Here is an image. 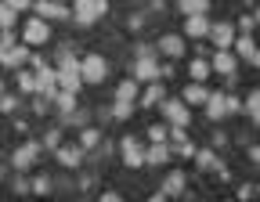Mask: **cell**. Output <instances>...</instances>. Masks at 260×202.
Instances as JSON below:
<instances>
[{
  "label": "cell",
  "instance_id": "cell-29",
  "mask_svg": "<svg viewBox=\"0 0 260 202\" xmlns=\"http://www.w3.org/2000/svg\"><path fill=\"white\" fill-rule=\"evenodd\" d=\"M15 18H18V11H15V8H8V4L0 8V29H4V32H11V29H15Z\"/></svg>",
  "mask_w": 260,
  "mask_h": 202
},
{
  "label": "cell",
  "instance_id": "cell-12",
  "mask_svg": "<svg viewBox=\"0 0 260 202\" xmlns=\"http://www.w3.org/2000/svg\"><path fill=\"white\" fill-rule=\"evenodd\" d=\"M210 65H213V73H220V76H232V73L239 69V54H232V51H217Z\"/></svg>",
  "mask_w": 260,
  "mask_h": 202
},
{
  "label": "cell",
  "instance_id": "cell-37",
  "mask_svg": "<svg viewBox=\"0 0 260 202\" xmlns=\"http://www.w3.org/2000/svg\"><path fill=\"white\" fill-rule=\"evenodd\" d=\"M25 191H32V184H25V181L18 177V181H15V195H25Z\"/></svg>",
  "mask_w": 260,
  "mask_h": 202
},
{
  "label": "cell",
  "instance_id": "cell-11",
  "mask_svg": "<svg viewBox=\"0 0 260 202\" xmlns=\"http://www.w3.org/2000/svg\"><path fill=\"white\" fill-rule=\"evenodd\" d=\"M210 29H213V22H210L206 15H188V18H184V37H191V40L210 37Z\"/></svg>",
  "mask_w": 260,
  "mask_h": 202
},
{
  "label": "cell",
  "instance_id": "cell-35",
  "mask_svg": "<svg viewBox=\"0 0 260 202\" xmlns=\"http://www.w3.org/2000/svg\"><path fill=\"white\" fill-rule=\"evenodd\" d=\"M177 155H181V159H195V145H191V141H181V145H177Z\"/></svg>",
  "mask_w": 260,
  "mask_h": 202
},
{
  "label": "cell",
  "instance_id": "cell-41",
  "mask_svg": "<svg viewBox=\"0 0 260 202\" xmlns=\"http://www.w3.org/2000/svg\"><path fill=\"white\" fill-rule=\"evenodd\" d=\"M253 65H256V69H260V51H256V58H253Z\"/></svg>",
  "mask_w": 260,
  "mask_h": 202
},
{
  "label": "cell",
  "instance_id": "cell-6",
  "mask_svg": "<svg viewBox=\"0 0 260 202\" xmlns=\"http://www.w3.org/2000/svg\"><path fill=\"white\" fill-rule=\"evenodd\" d=\"M37 18L44 22H65V18H73V11L58 4V0H37Z\"/></svg>",
  "mask_w": 260,
  "mask_h": 202
},
{
  "label": "cell",
  "instance_id": "cell-4",
  "mask_svg": "<svg viewBox=\"0 0 260 202\" xmlns=\"http://www.w3.org/2000/svg\"><path fill=\"white\" fill-rule=\"evenodd\" d=\"M109 80V61L102 54H87L83 58V83H105Z\"/></svg>",
  "mask_w": 260,
  "mask_h": 202
},
{
  "label": "cell",
  "instance_id": "cell-28",
  "mask_svg": "<svg viewBox=\"0 0 260 202\" xmlns=\"http://www.w3.org/2000/svg\"><path fill=\"white\" fill-rule=\"evenodd\" d=\"M98 141H102V130H94V126H83V130H80V145H83V148H94Z\"/></svg>",
  "mask_w": 260,
  "mask_h": 202
},
{
  "label": "cell",
  "instance_id": "cell-10",
  "mask_svg": "<svg viewBox=\"0 0 260 202\" xmlns=\"http://www.w3.org/2000/svg\"><path fill=\"white\" fill-rule=\"evenodd\" d=\"M119 152H123V162L130 166V170H138V166H145V148H141V145H138L134 138H123Z\"/></svg>",
  "mask_w": 260,
  "mask_h": 202
},
{
  "label": "cell",
  "instance_id": "cell-22",
  "mask_svg": "<svg viewBox=\"0 0 260 202\" xmlns=\"http://www.w3.org/2000/svg\"><path fill=\"white\" fill-rule=\"evenodd\" d=\"M188 73H191V83H203V80L213 73V65H210V61H203V58H195V61L188 65Z\"/></svg>",
  "mask_w": 260,
  "mask_h": 202
},
{
  "label": "cell",
  "instance_id": "cell-32",
  "mask_svg": "<svg viewBox=\"0 0 260 202\" xmlns=\"http://www.w3.org/2000/svg\"><path fill=\"white\" fill-rule=\"evenodd\" d=\"M44 148H51V152H58V148H61V130H47Z\"/></svg>",
  "mask_w": 260,
  "mask_h": 202
},
{
  "label": "cell",
  "instance_id": "cell-42",
  "mask_svg": "<svg viewBox=\"0 0 260 202\" xmlns=\"http://www.w3.org/2000/svg\"><path fill=\"white\" fill-rule=\"evenodd\" d=\"M256 25H260V8H256Z\"/></svg>",
  "mask_w": 260,
  "mask_h": 202
},
{
  "label": "cell",
  "instance_id": "cell-8",
  "mask_svg": "<svg viewBox=\"0 0 260 202\" xmlns=\"http://www.w3.org/2000/svg\"><path fill=\"white\" fill-rule=\"evenodd\" d=\"M29 51H32L29 44H15V47H4V51H0V58H4V69H15V73H18L22 65L29 61Z\"/></svg>",
  "mask_w": 260,
  "mask_h": 202
},
{
  "label": "cell",
  "instance_id": "cell-21",
  "mask_svg": "<svg viewBox=\"0 0 260 202\" xmlns=\"http://www.w3.org/2000/svg\"><path fill=\"white\" fill-rule=\"evenodd\" d=\"M235 54H239L242 61H253V58H256V44L246 37V32H242V37L235 40Z\"/></svg>",
  "mask_w": 260,
  "mask_h": 202
},
{
  "label": "cell",
  "instance_id": "cell-31",
  "mask_svg": "<svg viewBox=\"0 0 260 202\" xmlns=\"http://www.w3.org/2000/svg\"><path fill=\"white\" fill-rule=\"evenodd\" d=\"M130 112H134V101H116V105H112L116 119H130Z\"/></svg>",
  "mask_w": 260,
  "mask_h": 202
},
{
  "label": "cell",
  "instance_id": "cell-36",
  "mask_svg": "<svg viewBox=\"0 0 260 202\" xmlns=\"http://www.w3.org/2000/svg\"><path fill=\"white\" fill-rule=\"evenodd\" d=\"M253 25H256V15H242V18H239V29L246 32V37H249V29H253Z\"/></svg>",
  "mask_w": 260,
  "mask_h": 202
},
{
  "label": "cell",
  "instance_id": "cell-13",
  "mask_svg": "<svg viewBox=\"0 0 260 202\" xmlns=\"http://www.w3.org/2000/svg\"><path fill=\"white\" fill-rule=\"evenodd\" d=\"M159 54L181 58V54H184V37H177V32H167V37H159Z\"/></svg>",
  "mask_w": 260,
  "mask_h": 202
},
{
  "label": "cell",
  "instance_id": "cell-1",
  "mask_svg": "<svg viewBox=\"0 0 260 202\" xmlns=\"http://www.w3.org/2000/svg\"><path fill=\"white\" fill-rule=\"evenodd\" d=\"M109 11V0H73V18L80 25H90Z\"/></svg>",
  "mask_w": 260,
  "mask_h": 202
},
{
  "label": "cell",
  "instance_id": "cell-15",
  "mask_svg": "<svg viewBox=\"0 0 260 202\" xmlns=\"http://www.w3.org/2000/svg\"><path fill=\"white\" fill-rule=\"evenodd\" d=\"M15 83H18V90H22V94H40L37 69H32V73H29V69H18V73H15Z\"/></svg>",
  "mask_w": 260,
  "mask_h": 202
},
{
  "label": "cell",
  "instance_id": "cell-39",
  "mask_svg": "<svg viewBox=\"0 0 260 202\" xmlns=\"http://www.w3.org/2000/svg\"><path fill=\"white\" fill-rule=\"evenodd\" d=\"M102 202H123V195H119V191H105Z\"/></svg>",
  "mask_w": 260,
  "mask_h": 202
},
{
  "label": "cell",
  "instance_id": "cell-26",
  "mask_svg": "<svg viewBox=\"0 0 260 202\" xmlns=\"http://www.w3.org/2000/svg\"><path fill=\"white\" fill-rule=\"evenodd\" d=\"M253 123H260V90H249V97H246V109H242Z\"/></svg>",
  "mask_w": 260,
  "mask_h": 202
},
{
  "label": "cell",
  "instance_id": "cell-27",
  "mask_svg": "<svg viewBox=\"0 0 260 202\" xmlns=\"http://www.w3.org/2000/svg\"><path fill=\"white\" fill-rule=\"evenodd\" d=\"M148 138H152V145H167L170 141V126H162V123L148 126Z\"/></svg>",
  "mask_w": 260,
  "mask_h": 202
},
{
  "label": "cell",
  "instance_id": "cell-14",
  "mask_svg": "<svg viewBox=\"0 0 260 202\" xmlns=\"http://www.w3.org/2000/svg\"><path fill=\"white\" fill-rule=\"evenodd\" d=\"M54 159L61 162V166H80V159H83V145H61L58 152H54Z\"/></svg>",
  "mask_w": 260,
  "mask_h": 202
},
{
  "label": "cell",
  "instance_id": "cell-23",
  "mask_svg": "<svg viewBox=\"0 0 260 202\" xmlns=\"http://www.w3.org/2000/svg\"><path fill=\"white\" fill-rule=\"evenodd\" d=\"M184 184H188V177H184L181 170H174V174L167 177V184H162V191H167V195H181V191H184Z\"/></svg>",
  "mask_w": 260,
  "mask_h": 202
},
{
  "label": "cell",
  "instance_id": "cell-24",
  "mask_svg": "<svg viewBox=\"0 0 260 202\" xmlns=\"http://www.w3.org/2000/svg\"><path fill=\"white\" fill-rule=\"evenodd\" d=\"M116 101H138V83L134 80H123L116 87Z\"/></svg>",
  "mask_w": 260,
  "mask_h": 202
},
{
  "label": "cell",
  "instance_id": "cell-3",
  "mask_svg": "<svg viewBox=\"0 0 260 202\" xmlns=\"http://www.w3.org/2000/svg\"><path fill=\"white\" fill-rule=\"evenodd\" d=\"M22 40H25L29 47H44V44L51 40V25H47L44 18H29L25 29H22Z\"/></svg>",
  "mask_w": 260,
  "mask_h": 202
},
{
  "label": "cell",
  "instance_id": "cell-30",
  "mask_svg": "<svg viewBox=\"0 0 260 202\" xmlns=\"http://www.w3.org/2000/svg\"><path fill=\"white\" fill-rule=\"evenodd\" d=\"M195 162H199V170H213V166H217V155H213L210 148H203V152H195Z\"/></svg>",
  "mask_w": 260,
  "mask_h": 202
},
{
  "label": "cell",
  "instance_id": "cell-40",
  "mask_svg": "<svg viewBox=\"0 0 260 202\" xmlns=\"http://www.w3.org/2000/svg\"><path fill=\"white\" fill-rule=\"evenodd\" d=\"M249 159H253V162L260 166V145H253V148H249Z\"/></svg>",
  "mask_w": 260,
  "mask_h": 202
},
{
  "label": "cell",
  "instance_id": "cell-5",
  "mask_svg": "<svg viewBox=\"0 0 260 202\" xmlns=\"http://www.w3.org/2000/svg\"><path fill=\"white\" fill-rule=\"evenodd\" d=\"M44 152V145L40 141H25L22 148H15L11 152V166H15V170H29V166L32 162H37V155Z\"/></svg>",
  "mask_w": 260,
  "mask_h": 202
},
{
  "label": "cell",
  "instance_id": "cell-43",
  "mask_svg": "<svg viewBox=\"0 0 260 202\" xmlns=\"http://www.w3.org/2000/svg\"><path fill=\"white\" fill-rule=\"evenodd\" d=\"M58 4H65V0H58Z\"/></svg>",
  "mask_w": 260,
  "mask_h": 202
},
{
  "label": "cell",
  "instance_id": "cell-19",
  "mask_svg": "<svg viewBox=\"0 0 260 202\" xmlns=\"http://www.w3.org/2000/svg\"><path fill=\"white\" fill-rule=\"evenodd\" d=\"M184 101H188V105H206V101H210V90H206L203 83H191V87H184Z\"/></svg>",
  "mask_w": 260,
  "mask_h": 202
},
{
  "label": "cell",
  "instance_id": "cell-17",
  "mask_svg": "<svg viewBox=\"0 0 260 202\" xmlns=\"http://www.w3.org/2000/svg\"><path fill=\"white\" fill-rule=\"evenodd\" d=\"M170 152H174L170 145H152V148L145 152V162H148V166H162V162H170Z\"/></svg>",
  "mask_w": 260,
  "mask_h": 202
},
{
  "label": "cell",
  "instance_id": "cell-16",
  "mask_svg": "<svg viewBox=\"0 0 260 202\" xmlns=\"http://www.w3.org/2000/svg\"><path fill=\"white\" fill-rule=\"evenodd\" d=\"M206 116H210V119H224V116H228V94H210Z\"/></svg>",
  "mask_w": 260,
  "mask_h": 202
},
{
  "label": "cell",
  "instance_id": "cell-25",
  "mask_svg": "<svg viewBox=\"0 0 260 202\" xmlns=\"http://www.w3.org/2000/svg\"><path fill=\"white\" fill-rule=\"evenodd\" d=\"M54 101H58V109H61L65 116H73V112H76V94H73V90H58Z\"/></svg>",
  "mask_w": 260,
  "mask_h": 202
},
{
  "label": "cell",
  "instance_id": "cell-20",
  "mask_svg": "<svg viewBox=\"0 0 260 202\" xmlns=\"http://www.w3.org/2000/svg\"><path fill=\"white\" fill-rule=\"evenodd\" d=\"M177 8H181L184 18L188 15H206L210 11V0H177Z\"/></svg>",
  "mask_w": 260,
  "mask_h": 202
},
{
  "label": "cell",
  "instance_id": "cell-33",
  "mask_svg": "<svg viewBox=\"0 0 260 202\" xmlns=\"http://www.w3.org/2000/svg\"><path fill=\"white\" fill-rule=\"evenodd\" d=\"M32 191H37V195H51V177H47V174H40L37 181H32Z\"/></svg>",
  "mask_w": 260,
  "mask_h": 202
},
{
  "label": "cell",
  "instance_id": "cell-34",
  "mask_svg": "<svg viewBox=\"0 0 260 202\" xmlns=\"http://www.w3.org/2000/svg\"><path fill=\"white\" fill-rule=\"evenodd\" d=\"M0 109H4V112H15V109H18V97H15V94H4V97H0Z\"/></svg>",
  "mask_w": 260,
  "mask_h": 202
},
{
  "label": "cell",
  "instance_id": "cell-9",
  "mask_svg": "<svg viewBox=\"0 0 260 202\" xmlns=\"http://www.w3.org/2000/svg\"><path fill=\"white\" fill-rule=\"evenodd\" d=\"M134 76H138V80H145V83H159L167 73L159 69V61H155V58H138V65H134Z\"/></svg>",
  "mask_w": 260,
  "mask_h": 202
},
{
  "label": "cell",
  "instance_id": "cell-18",
  "mask_svg": "<svg viewBox=\"0 0 260 202\" xmlns=\"http://www.w3.org/2000/svg\"><path fill=\"white\" fill-rule=\"evenodd\" d=\"M162 101H167V90H162L159 83H148V90L141 94V105L145 109H155V105H162Z\"/></svg>",
  "mask_w": 260,
  "mask_h": 202
},
{
  "label": "cell",
  "instance_id": "cell-38",
  "mask_svg": "<svg viewBox=\"0 0 260 202\" xmlns=\"http://www.w3.org/2000/svg\"><path fill=\"white\" fill-rule=\"evenodd\" d=\"M4 4L15 8V11H25V8H29V0H4Z\"/></svg>",
  "mask_w": 260,
  "mask_h": 202
},
{
  "label": "cell",
  "instance_id": "cell-2",
  "mask_svg": "<svg viewBox=\"0 0 260 202\" xmlns=\"http://www.w3.org/2000/svg\"><path fill=\"white\" fill-rule=\"evenodd\" d=\"M159 112H162V119H167V126H188L191 123V105L181 97V101H162L159 105Z\"/></svg>",
  "mask_w": 260,
  "mask_h": 202
},
{
  "label": "cell",
  "instance_id": "cell-7",
  "mask_svg": "<svg viewBox=\"0 0 260 202\" xmlns=\"http://www.w3.org/2000/svg\"><path fill=\"white\" fill-rule=\"evenodd\" d=\"M210 40H213V47L217 51H228V47H235V25L232 22H217L213 29H210Z\"/></svg>",
  "mask_w": 260,
  "mask_h": 202
}]
</instances>
